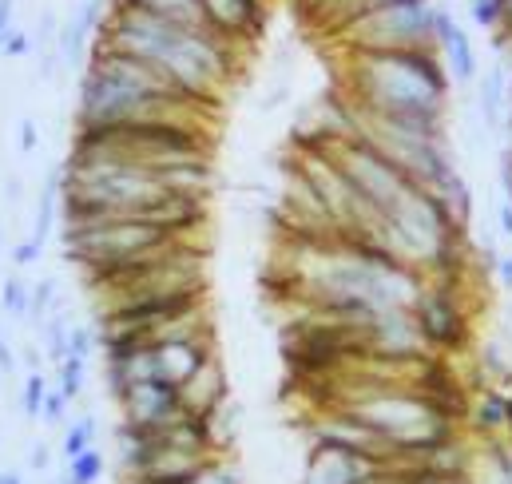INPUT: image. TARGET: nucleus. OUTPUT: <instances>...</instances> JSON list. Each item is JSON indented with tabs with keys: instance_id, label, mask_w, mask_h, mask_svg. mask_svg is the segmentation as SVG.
<instances>
[{
	"instance_id": "obj_34",
	"label": "nucleus",
	"mask_w": 512,
	"mask_h": 484,
	"mask_svg": "<svg viewBox=\"0 0 512 484\" xmlns=\"http://www.w3.org/2000/svg\"><path fill=\"white\" fill-rule=\"evenodd\" d=\"M48 461H52L48 445H32V457H28V465H32V469H48Z\"/></svg>"
},
{
	"instance_id": "obj_39",
	"label": "nucleus",
	"mask_w": 512,
	"mask_h": 484,
	"mask_svg": "<svg viewBox=\"0 0 512 484\" xmlns=\"http://www.w3.org/2000/svg\"><path fill=\"white\" fill-rule=\"evenodd\" d=\"M505 322H509V338H512V302L505 306Z\"/></svg>"
},
{
	"instance_id": "obj_29",
	"label": "nucleus",
	"mask_w": 512,
	"mask_h": 484,
	"mask_svg": "<svg viewBox=\"0 0 512 484\" xmlns=\"http://www.w3.org/2000/svg\"><path fill=\"white\" fill-rule=\"evenodd\" d=\"M40 254H44V242L32 239V235L12 246V262H16V266H32V262H40Z\"/></svg>"
},
{
	"instance_id": "obj_16",
	"label": "nucleus",
	"mask_w": 512,
	"mask_h": 484,
	"mask_svg": "<svg viewBox=\"0 0 512 484\" xmlns=\"http://www.w3.org/2000/svg\"><path fill=\"white\" fill-rule=\"evenodd\" d=\"M385 4H397V0H322V4H314V12H318L322 28L342 32L350 20H358V16L374 12V8H385Z\"/></svg>"
},
{
	"instance_id": "obj_11",
	"label": "nucleus",
	"mask_w": 512,
	"mask_h": 484,
	"mask_svg": "<svg viewBox=\"0 0 512 484\" xmlns=\"http://www.w3.org/2000/svg\"><path fill=\"white\" fill-rule=\"evenodd\" d=\"M155 358H159V377L171 385H183L207 358H215L211 334L207 338H171V342H155Z\"/></svg>"
},
{
	"instance_id": "obj_22",
	"label": "nucleus",
	"mask_w": 512,
	"mask_h": 484,
	"mask_svg": "<svg viewBox=\"0 0 512 484\" xmlns=\"http://www.w3.org/2000/svg\"><path fill=\"white\" fill-rule=\"evenodd\" d=\"M40 326H44V358L52 365H60L68 358V334H72V326L60 314H48Z\"/></svg>"
},
{
	"instance_id": "obj_26",
	"label": "nucleus",
	"mask_w": 512,
	"mask_h": 484,
	"mask_svg": "<svg viewBox=\"0 0 512 484\" xmlns=\"http://www.w3.org/2000/svg\"><path fill=\"white\" fill-rule=\"evenodd\" d=\"M183 484H243V481H239V473H235L227 461L215 457V461H207L191 481H183Z\"/></svg>"
},
{
	"instance_id": "obj_4",
	"label": "nucleus",
	"mask_w": 512,
	"mask_h": 484,
	"mask_svg": "<svg viewBox=\"0 0 512 484\" xmlns=\"http://www.w3.org/2000/svg\"><path fill=\"white\" fill-rule=\"evenodd\" d=\"M461 278H425L421 294L413 298L409 314L421 330V342L437 358H457L473 350V314L461 298Z\"/></svg>"
},
{
	"instance_id": "obj_10",
	"label": "nucleus",
	"mask_w": 512,
	"mask_h": 484,
	"mask_svg": "<svg viewBox=\"0 0 512 484\" xmlns=\"http://www.w3.org/2000/svg\"><path fill=\"white\" fill-rule=\"evenodd\" d=\"M179 397H183V409L203 413V417H211L223 405H231V377H227L223 362L219 358H207V362L179 385Z\"/></svg>"
},
{
	"instance_id": "obj_12",
	"label": "nucleus",
	"mask_w": 512,
	"mask_h": 484,
	"mask_svg": "<svg viewBox=\"0 0 512 484\" xmlns=\"http://www.w3.org/2000/svg\"><path fill=\"white\" fill-rule=\"evenodd\" d=\"M473 437L481 441H493V437H509V393L497 389V385H481L469 401V413H465Z\"/></svg>"
},
{
	"instance_id": "obj_18",
	"label": "nucleus",
	"mask_w": 512,
	"mask_h": 484,
	"mask_svg": "<svg viewBox=\"0 0 512 484\" xmlns=\"http://www.w3.org/2000/svg\"><path fill=\"white\" fill-rule=\"evenodd\" d=\"M96 433H100V421H96L92 413L76 417V421L64 429V441H60V457H64V461H72V457L88 453V449L96 445Z\"/></svg>"
},
{
	"instance_id": "obj_9",
	"label": "nucleus",
	"mask_w": 512,
	"mask_h": 484,
	"mask_svg": "<svg viewBox=\"0 0 512 484\" xmlns=\"http://www.w3.org/2000/svg\"><path fill=\"white\" fill-rule=\"evenodd\" d=\"M199 4H203L207 24H211L219 36L235 40V44L255 40L258 32L266 28V16H270L266 0H199Z\"/></svg>"
},
{
	"instance_id": "obj_40",
	"label": "nucleus",
	"mask_w": 512,
	"mask_h": 484,
	"mask_svg": "<svg viewBox=\"0 0 512 484\" xmlns=\"http://www.w3.org/2000/svg\"><path fill=\"white\" fill-rule=\"evenodd\" d=\"M0 346H4V330H0Z\"/></svg>"
},
{
	"instance_id": "obj_7",
	"label": "nucleus",
	"mask_w": 512,
	"mask_h": 484,
	"mask_svg": "<svg viewBox=\"0 0 512 484\" xmlns=\"http://www.w3.org/2000/svg\"><path fill=\"white\" fill-rule=\"evenodd\" d=\"M433 40H437V52L445 60V72L449 80L457 84H473L481 76V64H477V48L473 40L465 36V28L453 20V12L445 4L433 8Z\"/></svg>"
},
{
	"instance_id": "obj_19",
	"label": "nucleus",
	"mask_w": 512,
	"mask_h": 484,
	"mask_svg": "<svg viewBox=\"0 0 512 484\" xmlns=\"http://www.w3.org/2000/svg\"><path fill=\"white\" fill-rule=\"evenodd\" d=\"M68 465V473H64V484H100L104 481V469H108V461H104V453L92 445L88 453H80V457H72V461H64Z\"/></svg>"
},
{
	"instance_id": "obj_23",
	"label": "nucleus",
	"mask_w": 512,
	"mask_h": 484,
	"mask_svg": "<svg viewBox=\"0 0 512 484\" xmlns=\"http://www.w3.org/2000/svg\"><path fill=\"white\" fill-rule=\"evenodd\" d=\"M56 385L68 393V401H80L84 385H88V362L84 358H64L56 365Z\"/></svg>"
},
{
	"instance_id": "obj_15",
	"label": "nucleus",
	"mask_w": 512,
	"mask_h": 484,
	"mask_svg": "<svg viewBox=\"0 0 512 484\" xmlns=\"http://www.w3.org/2000/svg\"><path fill=\"white\" fill-rule=\"evenodd\" d=\"M92 28L100 32V4H96V0H84V4H80V12L72 16V24H68V28H64V36H60V48H64V56H68L72 64H80V60H84V44L92 40V36H88Z\"/></svg>"
},
{
	"instance_id": "obj_20",
	"label": "nucleus",
	"mask_w": 512,
	"mask_h": 484,
	"mask_svg": "<svg viewBox=\"0 0 512 484\" xmlns=\"http://www.w3.org/2000/svg\"><path fill=\"white\" fill-rule=\"evenodd\" d=\"M56 203H60V179L52 171L44 179V191H40V203H36V231H32V239L48 242L52 227H56Z\"/></svg>"
},
{
	"instance_id": "obj_3",
	"label": "nucleus",
	"mask_w": 512,
	"mask_h": 484,
	"mask_svg": "<svg viewBox=\"0 0 512 484\" xmlns=\"http://www.w3.org/2000/svg\"><path fill=\"white\" fill-rule=\"evenodd\" d=\"M433 0H397L350 20L342 32V52H401V48H437L433 40Z\"/></svg>"
},
{
	"instance_id": "obj_28",
	"label": "nucleus",
	"mask_w": 512,
	"mask_h": 484,
	"mask_svg": "<svg viewBox=\"0 0 512 484\" xmlns=\"http://www.w3.org/2000/svg\"><path fill=\"white\" fill-rule=\"evenodd\" d=\"M96 338L100 334H92L88 326H72V334H68V358H84L88 362V350H92Z\"/></svg>"
},
{
	"instance_id": "obj_8",
	"label": "nucleus",
	"mask_w": 512,
	"mask_h": 484,
	"mask_svg": "<svg viewBox=\"0 0 512 484\" xmlns=\"http://www.w3.org/2000/svg\"><path fill=\"white\" fill-rule=\"evenodd\" d=\"M382 465H393V461H374V457H362V453H342V449L310 445L306 484H366Z\"/></svg>"
},
{
	"instance_id": "obj_37",
	"label": "nucleus",
	"mask_w": 512,
	"mask_h": 484,
	"mask_svg": "<svg viewBox=\"0 0 512 484\" xmlns=\"http://www.w3.org/2000/svg\"><path fill=\"white\" fill-rule=\"evenodd\" d=\"M24 362L32 365V369H40V350H24Z\"/></svg>"
},
{
	"instance_id": "obj_5",
	"label": "nucleus",
	"mask_w": 512,
	"mask_h": 484,
	"mask_svg": "<svg viewBox=\"0 0 512 484\" xmlns=\"http://www.w3.org/2000/svg\"><path fill=\"white\" fill-rule=\"evenodd\" d=\"M314 147H322L334 163H338V171L350 179V187L378 211V215H389L401 199H405V191L413 187L409 179H405V171L397 167V163H389L382 151L374 147V143H366L362 135H342V139H310Z\"/></svg>"
},
{
	"instance_id": "obj_32",
	"label": "nucleus",
	"mask_w": 512,
	"mask_h": 484,
	"mask_svg": "<svg viewBox=\"0 0 512 484\" xmlns=\"http://www.w3.org/2000/svg\"><path fill=\"white\" fill-rule=\"evenodd\" d=\"M493 270H497L501 286H505V290H512V250H509V254H501V258H497V266H493Z\"/></svg>"
},
{
	"instance_id": "obj_38",
	"label": "nucleus",
	"mask_w": 512,
	"mask_h": 484,
	"mask_svg": "<svg viewBox=\"0 0 512 484\" xmlns=\"http://www.w3.org/2000/svg\"><path fill=\"white\" fill-rule=\"evenodd\" d=\"M0 484H24V481H20L16 473H0Z\"/></svg>"
},
{
	"instance_id": "obj_24",
	"label": "nucleus",
	"mask_w": 512,
	"mask_h": 484,
	"mask_svg": "<svg viewBox=\"0 0 512 484\" xmlns=\"http://www.w3.org/2000/svg\"><path fill=\"white\" fill-rule=\"evenodd\" d=\"M48 385H52V381H48L40 369H32V373H28V381H24V389H20V409H24L32 421H40V413H44Z\"/></svg>"
},
{
	"instance_id": "obj_31",
	"label": "nucleus",
	"mask_w": 512,
	"mask_h": 484,
	"mask_svg": "<svg viewBox=\"0 0 512 484\" xmlns=\"http://www.w3.org/2000/svg\"><path fill=\"white\" fill-rule=\"evenodd\" d=\"M36 139H40V135H36V123L32 120L16 123V151H24V155L36 151Z\"/></svg>"
},
{
	"instance_id": "obj_36",
	"label": "nucleus",
	"mask_w": 512,
	"mask_h": 484,
	"mask_svg": "<svg viewBox=\"0 0 512 484\" xmlns=\"http://www.w3.org/2000/svg\"><path fill=\"white\" fill-rule=\"evenodd\" d=\"M16 369V358H12V350H8V342L0 346V373H12Z\"/></svg>"
},
{
	"instance_id": "obj_6",
	"label": "nucleus",
	"mask_w": 512,
	"mask_h": 484,
	"mask_svg": "<svg viewBox=\"0 0 512 484\" xmlns=\"http://www.w3.org/2000/svg\"><path fill=\"white\" fill-rule=\"evenodd\" d=\"M120 405V421L128 425H139V429H159L167 425L171 417L183 413V397H179V385L163 381V377H151V381H139L131 385L124 397H116Z\"/></svg>"
},
{
	"instance_id": "obj_1",
	"label": "nucleus",
	"mask_w": 512,
	"mask_h": 484,
	"mask_svg": "<svg viewBox=\"0 0 512 484\" xmlns=\"http://www.w3.org/2000/svg\"><path fill=\"white\" fill-rule=\"evenodd\" d=\"M342 88L350 104L378 116L445 120L453 80L437 48H401V52H346Z\"/></svg>"
},
{
	"instance_id": "obj_33",
	"label": "nucleus",
	"mask_w": 512,
	"mask_h": 484,
	"mask_svg": "<svg viewBox=\"0 0 512 484\" xmlns=\"http://www.w3.org/2000/svg\"><path fill=\"white\" fill-rule=\"evenodd\" d=\"M497 223H501V235H505V239H512V203H509V199L497 207Z\"/></svg>"
},
{
	"instance_id": "obj_2",
	"label": "nucleus",
	"mask_w": 512,
	"mask_h": 484,
	"mask_svg": "<svg viewBox=\"0 0 512 484\" xmlns=\"http://www.w3.org/2000/svg\"><path fill=\"white\" fill-rule=\"evenodd\" d=\"M175 242V235L151 219H96L64 231V254L84 270V278H104L128 262L147 258L151 250Z\"/></svg>"
},
{
	"instance_id": "obj_17",
	"label": "nucleus",
	"mask_w": 512,
	"mask_h": 484,
	"mask_svg": "<svg viewBox=\"0 0 512 484\" xmlns=\"http://www.w3.org/2000/svg\"><path fill=\"white\" fill-rule=\"evenodd\" d=\"M477 80H481V96H477L481 120H485V127H501L505 100H509V76L501 68H493L489 76H477Z\"/></svg>"
},
{
	"instance_id": "obj_13",
	"label": "nucleus",
	"mask_w": 512,
	"mask_h": 484,
	"mask_svg": "<svg viewBox=\"0 0 512 484\" xmlns=\"http://www.w3.org/2000/svg\"><path fill=\"white\" fill-rule=\"evenodd\" d=\"M429 195L449 211V219H453L457 227H465V231H469V223H473V191H469V183H465V175H461V171H453L449 179H441Z\"/></svg>"
},
{
	"instance_id": "obj_35",
	"label": "nucleus",
	"mask_w": 512,
	"mask_h": 484,
	"mask_svg": "<svg viewBox=\"0 0 512 484\" xmlns=\"http://www.w3.org/2000/svg\"><path fill=\"white\" fill-rule=\"evenodd\" d=\"M12 32V0H0V40Z\"/></svg>"
},
{
	"instance_id": "obj_21",
	"label": "nucleus",
	"mask_w": 512,
	"mask_h": 484,
	"mask_svg": "<svg viewBox=\"0 0 512 484\" xmlns=\"http://www.w3.org/2000/svg\"><path fill=\"white\" fill-rule=\"evenodd\" d=\"M0 310L12 318H32V286L24 278H4L0 286Z\"/></svg>"
},
{
	"instance_id": "obj_25",
	"label": "nucleus",
	"mask_w": 512,
	"mask_h": 484,
	"mask_svg": "<svg viewBox=\"0 0 512 484\" xmlns=\"http://www.w3.org/2000/svg\"><path fill=\"white\" fill-rule=\"evenodd\" d=\"M469 16H473L481 28L497 32L501 20H505V0H469Z\"/></svg>"
},
{
	"instance_id": "obj_42",
	"label": "nucleus",
	"mask_w": 512,
	"mask_h": 484,
	"mask_svg": "<svg viewBox=\"0 0 512 484\" xmlns=\"http://www.w3.org/2000/svg\"><path fill=\"white\" fill-rule=\"evenodd\" d=\"M314 4H322V0H314Z\"/></svg>"
},
{
	"instance_id": "obj_30",
	"label": "nucleus",
	"mask_w": 512,
	"mask_h": 484,
	"mask_svg": "<svg viewBox=\"0 0 512 484\" xmlns=\"http://www.w3.org/2000/svg\"><path fill=\"white\" fill-rule=\"evenodd\" d=\"M32 48V40H28V32H20V28H12L4 40H0V52L4 56H24Z\"/></svg>"
},
{
	"instance_id": "obj_41",
	"label": "nucleus",
	"mask_w": 512,
	"mask_h": 484,
	"mask_svg": "<svg viewBox=\"0 0 512 484\" xmlns=\"http://www.w3.org/2000/svg\"><path fill=\"white\" fill-rule=\"evenodd\" d=\"M0 250H4V239H0Z\"/></svg>"
},
{
	"instance_id": "obj_14",
	"label": "nucleus",
	"mask_w": 512,
	"mask_h": 484,
	"mask_svg": "<svg viewBox=\"0 0 512 484\" xmlns=\"http://www.w3.org/2000/svg\"><path fill=\"white\" fill-rule=\"evenodd\" d=\"M473 373H477V381H481V385L509 389L512 385L509 350H505L501 342H485V346H477V354H473ZM481 385H477V389H481Z\"/></svg>"
},
{
	"instance_id": "obj_27",
	"label": "nucleus",
	"mask_w": 512,
	"mask_h": 484,
	"mask_svg": "<svg viewBox=\"0 0 512 484\" xmlns=\"http://www.w3.org/2000/svg\"><path fill=\"white\" fill-rule=\"evenodd\" d=\"M68 393L60 389V385H48V397H44V413H40V421L44 425H64V417H68Z\"/></svg>"
}]
</instances>
